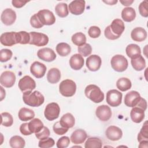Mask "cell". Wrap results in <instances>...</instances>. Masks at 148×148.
I'll use <instances>...</instances> for the list:
<instances>
[{"instance_id": "f5cc1de1", "label": "cell", "mask_w": 148, "mask_h": 148, "mask_svg": "<svg viewBox=\"0 0 148 148\" xmlns=\"http://www.w3.org/2000/svg\"><path fill=\"white\" fill-rule=\"evenodd\" d=\"M28 1H22V0H13L12 1V5L14 7L16 8H20L24 6L26 3Z\"/></svg>"}, {"instance_id": "60d3db41", "label": "cell", "mask_w": 148, "mask_h": 148, "mask_svg": "<svg viewBox=\"0 0 148 148\" xmlns=\"http://www.w3.org/2000/svg\"><path fill=\"white\" fill-rule=\"evenodd\" d=\"M13 55L12 51L8 49H3L0 51V61L4 62L11 59Z\"/></svg>"}, {"instance_id": "ba28073f", "label": "cell", "mask_w": 148, "mask_h": 148, "mask_svg": "<svg viewBox=\"0 0 148 148\" xmlns=\"http://www.w3.org/2000/svg\"><path fill=\"white\" fill-rule=\"evenodd\" d=\"M122 93L119 91L113 89L106 93V102L110 106L116 107L119 106L122 101Z\"/></svg>"}, {"instance_id": "b9f144b4", "label": "cell", "mask_w": 148, "mask_h": 148, "mask_svg": "<svg viewBox=\"0 0 148 148\" xmlns=\"http://www.w3.org/2000/svg\"><path fill=\"white\" fill-rule=\"evenodd\" d=\"M54 145L55 142L54 139L51 138H47L40 140L38 143V146L42 148H49L53 147Z\"/></svg>"}, {"instance_id": "ac0fdd59", "label": "cell", "mask_w": 148, "mask_h": 148, "mask_svg": "<svg viewBox=\"0 0 148 148\" xmlns=\"http://www.w3.org/2000/svg\"><path fill=\"white\" fill-rule=\"evenodd\" d=\"M105 135L109 140L112 141H117L121 138L123 136V132L118 127L110 125L107 128L105 131Z\"/></svg>"}, {"instance_id": "680465c9", "label": "cell", "mask_w": 148, "mask_h": 148, "mask_svg": "<svg viewBox=\"0 0 148 148\" xmlns=\"http://www.w3.org/2000/svg\"><path fill=\"white\" fill-rule=\"evenodd\" d=\"M103 2L109 5H113L117 2V1H103Z\"/></svg>"}, {"instance_id": "4fadbf2b", "label": "cell", "mask_w": 148, "mask_h": 148, "mask_svg": "<svg viewBox=\"0 0 148 148\" xmlns=\"http://www.w3.org/2000/svg\"><path fill=\"white\" fill-rule=\"evenodd\" d=\"M1 20L5 25H11L16 20V13L13 9L7 8L2 12L1 16Z\"/></svg>"}, {"instance_id": "f546056e", "label": "cell", "mask_w": 148, "mask_h": 148, "mask_svg": "<svg viewBox=\"0 0 148 148\" xmlns=\"http://www.w3.org/2000/svg\"><path fill=\"white\" fill-rule=\"evenodd\" d=\"M44 127L42 121L37 118L32 119L28 123V128L30 131L32 133H37L39 132Z\"/></svg>"}, {"instance_id": "9f6ffc18", "label": "cell", "mask_w": 148, "mask_h": 148, "mask_svg": "<svg viewBox=\"0 0 148 148\" xmlns=\"http://www.w3.org/2000/svg\"><path fill=\"white\" fill-rule=\"evenodd\" d=\"M139 143H140L139 145V147H146V148H147L148 147V145H147L148 140H143V141H141Z\"/></svg>"}, {"instance_id": "6da1fadb", "label": "cell", "mask_w": 148, "mask_h": 148, "mask_svg": "<svg viewBox=\"0 0 148 148\" xmlns=\"http://www.w3.org/2000/svg\"><path fill=\"white\" fill-rule=\"evenodd\" d=\"M23 99L26 105L32 107H38L42 105L45 101L43 95L38 91L23 92Z\"/></svg>"}, {"instance_id": "4dcf8cb0", "label": "cell", "mask_w": 148, "mask_h": 148, "mask_svg": "<svg viewBox=\"0 0 148 148\" xmlns=\"http://www.w3.org/2000/svg\"><path fill=\"white\" fill-rule=\"evenodd\" d=\"M125 52L128 57L132 58L138 55L141 54L140 47L136 44H130L125 49Z\"/></svg>"}, {"instance_id": "681fc988", "label": "cell", "mask_w": 148, "mask_h": 148, "mask_svg": "<svg viewBox=\"0 0 148 148\" xmlns=\"http://www.w3.org/2000/svg\"><path fill=\"white\" fill-rule=\"evenodd\" d=\"M20 36V43L22 45H25L29 43L30 41V35L29 33L27 32L26 31H20L18 32Z\"/></svg>"}, {"instance_id": "83f0119b", "label": "cell", "mask_w": 148, "mask_h": 148, "mask_svg": "<svg viewBox=\"0 0 148 148\" xmlns=\"http://www.w3.org/2000/svg\"><path fill=\"white\" fill-rule=\"evenodd\" d=\"M61 78V72L58 68H51L47 72V79L51 84L58 83Z\"/></svg>"}, {"instance_id": "8d00e7d4", "label": "cell", "mask_w": 148, "mask_h": 148, "mask_svg": "<svg viewBox=\"0 0 148 148\" xmlns=\"http://www.w3.org/2000/svg\"><path fill=\"white\" fill-rule=\"evenodd\" d=\"M71 39L74 45L80 46L86 43V36L82 32H77L72 35Z\"/></svg>"}, {"instance_id": "11a10c76", "label": "cell", "mask_w": 148, "mask_h": 148, "mask_svg": "<svg viewBox=\"0 0 148 148\" xmlns=\"http://www.w3.org/2000/svg\"><path fill=\"white\" fill-rule=\"evenodd\" d=\"M120 2L121 3H122L123 5L125 6H130V5H131L134 2V1L133 0H131V1L125 0V1H120Z\"/></svg>"}, {"instance_id": "1f68e13d", "label": "cell", "mask_w": 148, "mask_h": 148, "mask_svg": "<svg viewBox=\"0 0 148 148\" xmlns=\"http://www.w3.org/2000/svg\"><path fill=\"white\" fill-rule=\"evenodd\" d=\"M132 83L131 80L127 77H121L117 80L116 82L117 88L121 91H125L131 88Z\"/></svg>"}, {"instance_id": "7c38bea8", "label": "cell", "mask_w": 148, "mask_h": 148, "mask_svg": "<svg viewBox=\"0 0 148 148\" xmlns=\"http://www.w3.org/2000/svg\"><path fill=\"white\" fill-rule=\"evenodd\" d=\"M141 97L136 91H131L127 92L124 97V104L128 107H135L138 103Z\"/></svg>"}, {"instance_id": "ab89813d", "label": "cell", "mask_w": 148, "mask_h": 148, "mask_svg": "<svg viewBox=\"0 0 148 148\" xmlns=\"http://www.w3.org/2000/svg\"><path fill=\"white\" fill-rule=\"evenodd\" d=\"M77 50L79 53L84 57H87L91 54L92 52V47L88 43H85L82 46H78Z\"/></svg>"}, {"instance_id": "30bf717a", "label": "cell", "mask_w": 148, "mask_h": 148, "mask_svg": "<svg viewBox=\"0 0 148 148\" xmlns=\"http://www.w3.org/2000/svg\"><path fill=\"white\" fill-rule=\"evenodd\" d=\"M37 15L43 25H51L56 22V18L53 13L49 10H40L38 12Z\"/></svg>"}, {"instance_id": "44dd1931", "label": "cell", "mask_w": 148, "mask_h": 148, "mask_svg": "<svg viewBox=\"0 0 148 148\" xmlns=\"http://www.w3.org/2000/svg\"><path fill=\"white\" fill-rule=\"evenodd\" d=\"M87 138L86 132L82 129H77L74 131L71 136V142L76 145L83 143Z\"/></svg>"}, {"instance_id": "603a6c76", "label": "cell", "mask_w": 148, "mask_h": 148, "mask_svg": "<svg viewBox=\"0 0 148 148\" xmlns=\"http://www.w3.org/2000/svg\"><path fill=\"white\" fill-rule=\"evenodd\" d=\"M84 61L82 56L80 54H75L71 56L69 60V65L74 70H79L84 65Z\"/></svg>"}, {"instance_id": "7bdbcfd3", "label": "cell", "mask_w": 148, "mask_h": 148, "mask_svg": "<svg viewBox=\"0 0 148 148\" xmlns=\"http://www.w3.org/2000/svg\"><path fill=\"white\" fill-rule=\"evenodd\" d=\"M50 132L49 129L47 127L44 126L39 132L35 134V136L37 138V139L41 140V139H44L49 138V136H50Z\"/></svg>"}, {"instance_id": "8fae6325", "label": "cell", "mask_w": 148, "mask_h": 148, "mask_svg": "<svg viewBox=\"0 0 148 148\" xmlns=\"http://www.w3.org/2000/svg\"><path fill=\"white\" fill-rule=\"evenodd\" d=\"M15 74L9 71L3 72L0 76V83L2 86L6 88L12 87L15 83Z\"/></svg>"}, {"instance_id": "7a4b0ae2", "label": "cell", "mask_w": 148, "mask_h": 148, "mask_svg": "<svg viewBox=\"0 0 148 148\" xmlns=\"http://www.w3.org/2000/svg\"><path fill=\"white\" fill-rule=\"evenodd\" d=\"M84 93L86 96L94 103H99L104 99V94L100 88L95 84L86 86Z\"/></svg>"}, {"instance_id": "ee69618b", "label": "cell", "mask_w": 148, "mask_h": 148, "mask_svg": "<svg viewBox=\"0 0 148 148\" xmlns=\"http://www.w3.org/2000/svg\"><path fill=\"white\" fill-rule=\"evenodd\" d=\"M68 128L62 127L60 124V121L56 122L53 125V131L56 134L58 135H62L65 134L68 131Z\"/></svg>"}, {"instance_id": "f35d334b", "label": "cell", "mask_w": 148, "mask_h": 148, "mask_svg": "<svg viewBox=\"0 0 148 148\" xmlns=\"http://www.w3.org/2000/svg\"><path fill=\"white\" fill-rule=\"evenodd\" d=\"M147 121H146L141 130H140V132H139L138 135V141L139 142H140L143 140H148V125H147Z\"/></svg>"}, {"instance_id": "d4e9b609", "label": "cell", "mask_w": 148, "mask_h": 148, "mask_svg": "<svg viewBox=\"0 0 148 148\" xmlns=\"http://www.w3.org/2000/svg\"><path fill=\"white\" fill-rule=\"evenodd\" d=\"M60 124L68 129L74 126L75 123V119L74 116L70 113H67L64 114L59 121Z\"/></svg>"}, {"instance_id": "e575fe53", "label": "cell", "mask_w": 148, "mask_h": 148, "mask_svg": "<svg viewBox=\"0 0 148 148\" xmlns=\"http://www.w3.org/2000/svg\"><path fill=\"white\" fill-rule=\"evenodd\" d=\"M102 146V140L99 138L96 137L88 138L84 144L85 148H101Z\"/></svg>"}, {"instance_id": "c3c4849f", "label": "cell", "mask_w": 148, "mask_h": 148, "mask_svg": "<svg viewBox=\"0 0 148 148\" xmlns=\"http://www.w3.org/2000/svg\"><path fill=\"white\" fill-rule=\"evenodd\" d=\"M139 12L140 14L144 17H148V9H147V1H142L139 5Z\"/></svg>"}, {"instance_id": "9a60e30c", "label": "cell", "mask_w": 148, "mask_h": 148, "mask_svg": "<svg viewBox=\"0 0 148 148\" xmlns=\"http://www.w3.org/2000/svg\"><path fill=\"white\" fill-rule=\"evenodd\" d=\"M46 71V66L45 64L39 62H34L30 67L31 73L36 78L40 79L43 77Z\"/></svg>"}, {"instance_id": "db71d44e", "label": "cell", "mask_w": 148, "mask_h": 148, "mask_svg": "<svg viewBox=\"0 0 148 148\" xmlns=\"http://www.w3.org/2000/svg\"><path fill=\"white\" fill-rule=\"evenodd\" d=\"M147 105L146 101L144 98L141 97L139 102H138V103L137 104V105L136 106L139 107V108L143 109L145 111L147 109Z\"/></svg>"}, {"instance_id": "6f0895ef", "label": "cell", "mask_w": 148, "mask_h": 148, "mask_svg": "<svg viewBox=\"0 0 148 148\" xmlns=\"http://www.w3.org/2000/svg\"><path fill=\"white\" fill-rule=\"evenodd\" d=\"M1 88V101H2L3 99L5 97V91L3 90L2 86L0 87Z\"/></svg>"}, {"instance_id": "7dc6e473", "label": "cell", "mask_w": 148, "mask_h": 148, "mask_svg": "<svg viewBox=\"0 0 148 148\" xmlns=\"http://www.w3.org/2000/svg\"><path fill=\"white\" fill-rule=\"evenodd\" d=\"M70 143V139L68 136H62L57 142V147L58 148H66Z\"/></svg>"}, {"instance_id": "f6af8a7d", "label": "cell", "mask_w": 148, "mask_h": 148, "mask_svg": "<svg viewBox=\"0 0 148 148\" xmlns=\"http://www.w3.org/2000/svg\"><path fill=\"white\" fill-rule=\"evenodd\" d=\"M101 29L97 26H91L88 30V34L92 38H97L101 35Z\"/></svg>"}, {"instance_id": "836d02e7", "label": "cell", "mask_w": 148, "mask_h": 148, "mask_svg": "<svg viewBox=\"0 0 148 148\" xmlns=\"http://www.w3.org/2000/svg\"><path fill=\"white\" fill-rule=\"evenodd\" d=\"M9 145L13 148H23L25 146V142L22 137L14 135L10 139Z\"/></svg>"}, {"instance_id": "52a82bcc", "label": "cell", "mask_w": 148, "mask_h": 148, "mask_svg": "<svg viewBox=\"0 0 148 148\" xmlns=\"http://www.w3.org/2000/svg\"><path fill=\"white\" fill-rule=\"evenodd\" d=\"M30 41L29 44L36 46H46L49 42L48 36L43 33L37 32H30Z\"/></svg>"}, {"instance_id": "d6986e66", "label": "cell", "mask_w": 148, "mask_h": 148, "mask_svg": "<svg viewBox=\"0 0 148 148\" xmlns=\"http://www.w3.org/2000/svg\"><path fill=\"white\" fill-rule=\"evenodd\" d=\"M38 57L42 60L46 62H51L56 58L55 52L50 48L44 47L39 49L37 52Z\"/></svg>"}, {"instance_id": "816d5d0a", "label": "cell", "mask_w": 148, "mask_h": 148, "mask_svg": "<svg viewBox=\"0 0 148 148\" xmlns=\"http://www.w3.org/2000/svg\"><path fill=\"white\" fill-rule=\"evenodd\" d=\"M104 35L105 36V37L110 40H116L118 38H119L118 36L114 35L110 30L109 28V25L106 27V28L105 29L104 31Z\"/></svg>"}, {"instance_id": "3957f363", "label": "cell", "mask_w": 148, "mask_h": 148, "mask_svg": "<svg viewBox=\"0 0 148 148\" xmlns=\"http://www.w3.org/2000/svg\"><path fill=\"white\" fill-rule=\"evenodd\" d=\"M76 90V85L74 81L71 79H65L62 81L59 85L60 94L65 97L73 96Z\"/></svg>"}, {"instance_id": "2e32d148", "label": "cell", "mask_w": 148, "mask_h": 148, "mask_svg": "<svg viewBox=\"0 0 148 148\" xmlns=\"http://www.w3.org/2000/svg\"><path fill=\"white\" fill-rule=\"evenodd\" d=\"M95 114L100 120L102 121H107L111 118L112 111L109 106L105 105H102L97 107Z\"/></svg>"}, {"instance_id": "5b68a950", "label": "cell", "mask_w": 148, "mask_h": 148, "mask_svg": "<svg viewBox=\"0 0 148 148\" xmlns=\"http://www.w3.org/2000/svg\"><path fill=\"white\" fill-rule=\"evenodd\" d=\"M110 64L112 68L115 71L121 72L127 69L128 62L127 58L124 56L116 54L111 58Z\"/></svg>"}, {"instance_id": "4316f807", "label": "cell", "mask_w": 148, "mask_h": 148, "mask_svg": "<svg viewBox=\"0 0 148 148\" xmlns=\"http://www.w3.org/2000/svg\"><path fill=\"white\" fill-rule=\"evenodd\" d=\"M18 116L21 121H27L32 120L35 117V113L30 109L22 108L18 112Z\"/></svg>"}, {"instance_id": "5bb4252c", "label": "cell", "mask_w": 148, "mask_h": 148, "mask_svg": "<svg viewBox=\"0 0 148 148\" xmlns=\"http://www.w3.org/2000/svg\"><path fill=\"white\" fill-rule=\"evenodd\" d=\"M86 66L90 71L95 72L99 69L102 60L99 56L96 54H93L90 56L86 60Z\"/></svg>"}, {"instance_id": "f907efd6", "label": "cell", "mask_w": 148, "mask_h": 148, "mask_svg": "<svg viewBox=\"0 0 148 148\" xmlns=\"http://www.w3.org/2000/svg\"><path fill=\"white\" fill-rule=\"evenodd\" d=\"M20 131L21 133L24 135H29L32 134V132L29 130L28 123H25L21 124L20 127Z\"/></svg>"}, {"instance_id": "277c9868", "label": "cell", "mask_w": 148, "mask_h": 148, "mask_svg": "<svg viewBox=\"0 0 148 148\" xmlns=\"http://www.w3.org/2000/svg\"><path fill=\"white\" fill-rule=\"evenodd\" d=\"M20 36L18 32H7L3 33L0 37V42L5 46H12L20 43Z\"/></svg>"}, {"instance_id": "cb8c5ba5", "label": "cell", "mask_w": 148, "mask_h": 148, "mask_svg": "<svg viewBox=\"0 0 148 148\" xmlns=\"http://www.w3.org/2000/svg\"><path fill=\"white\" fill-rule=\"evenodd\" d=\"M130 117L133 122L140 123L145 118V110L137 106L133 107L130 112Z\"/></svg>"}, {"instance_id": "e0dca14e", "label": "cell", "mask_w": 148, "mask_h": 148, "mask_svg": "<svg viewBox=\"0 0 148 148\" xmlns=\"http://www.w3.org/2000/svg\"><path fill=\"white\" fill-rule=\"evenodd\" d=\"M85 5L86 2L84 0H75L69 3L68 10L74 15H80L83 13Z\"/></svg>"}, {"instance_id": "d6a6232c", "label": "cell", "mask_w": 148, "mask_h": 148, "mask_svg": "<svg viewBox=\"0 0 148 148\" xmlns=\"http://www.w3.org/2000/svg\"><path fill=\"white\" fill-rule=\"evenodd\" d=\"M57 53L62 57L68 56L71 51V46L66 43L61 42L57 44L56 47Z\"/></svg>"}, {"instance_id": "484cf974", "label": "cell", "mask_w": 148, "mask_h": 148, "mask_svg": "<svg viewBox=\"0 0 148 148\" xmlns=\"http://www.w3.org/2000/svg\"><path fill=\"white\" fill-rule=\"evenodd\" d=\"M131 63L133 68L137 71H141L146 67L145 60L141 54L131 58Z\"/></svg>"}, {"instance_id": "bcb514c9", "label": "cell", "mask_w": 148, "mask_h": 148, "mask_svg": "<svg viewBox=\"0 0 148 148\" xmlns=\"http://www.w3.org/2000/svg\"><path fill=\"white\" fill-rule=\"evenodd\" d=\"M30 24L31 26L35 28H40L43 26V25L42 24L38 18L37 13L34 14L33 16H31L30 18Z\"/></svg>"}, {"instance_id": "9c48e42d", "label": "cell", "mask_w": 148, "mask_h": 148, "mask_svg": "<svg viewBox=\"0 0 148 148\" xmlns=\"http://www.w3.org/2000/svg\"><path fill=\"white\" fill-rule=\"evenodd\" d=\"M18 86L23 93L27 91H32L34 90L36 87V83L31 77L26 75L20 79Z\"/></svg>"}, {"instance_id": "d590c367", "label": "cell", "mask_w": 148, "mask_h": 148, "mask_svg": "<svg viewBox=\"0 0 148 148\" xmlns=\"http://www.w3.org/2000/svg\"><path fill=\"white\" fill-rule=\"evenodd\" d=\"M55 12L56 14L60 17H65L68 15L69 11L68 5L66 3H59L55 8Z\"/></svg>"}, {"instance_id": "ffe728a7", "label": "cell", "mask_w": 148, "mask_h": 148, "mask_svg": "<svg viewBox=\"0 0 148 148\" xmlns=\"http://www.w3.org/2000/svg\"><path fill=\"white\" fill-rule=\"evenodd\" d=\"M109 28L114 35L119 38L125 29V25L121 20L116 18L112 21L111 24L109 25Z\"/></svg>"}, {"instance_id": "8992f818", "label": "cell", "mask_w": 148, "mask_h": 148, "mask_svg": "<svg viewBox=\"0 0 148 148\" xmlns=\"http://www.w3.org/2000/svg\"><path fill=\"white\" fill-rule=\"evenodd\" d=\"M60 113V108L59 105L56 102H51L46 105L44 111V115L47 120L53 121L59 117Z\"/></svg>"}, {"instance_id": "f1b7e54d", "label": "cell", "mask_w": 148, "mask_h": 148, "mask_svg": "<svg viewBox=\"0 0 148 148\" xmlns=\"http://www.w3.org/2000/svg\"><path fill=\"white\" fill-rule=\"evenodd\" d=\"M136 17V12L133 8L126 7L121 12V17L126 22L132 21Z\"/></svg>"}, {"instance_id": "74e56055", "label": "cell", "mask_w": 148, "mask_h": 148, "mask_svg": "<svg viewBox=\"0 0 148 148\" xmlns=\"http://www.w3.org/2000/svg\"><path fill=\"white\" fill-rule=\"evenodd\" d=\"M1 124L5 127H10L13 125V119L12 116L8 112H3L1 114Z\"/></svg>"}, {"instance_id": "7402d4cb", "label": "cell", "mask_w": 148, "mask_h": 148, "mask_svg": "<svg viewBox=\"0 0 148 148\" xmlns=\"http://www.w3.org/2000/svg\"><path fill=\"white\" fill-rule=\"evenodd\" d=\"M131 37L135 42H142L146 39L147 32L143 28L136 27L131 31Z\"/></svg>"}]
</instances>
